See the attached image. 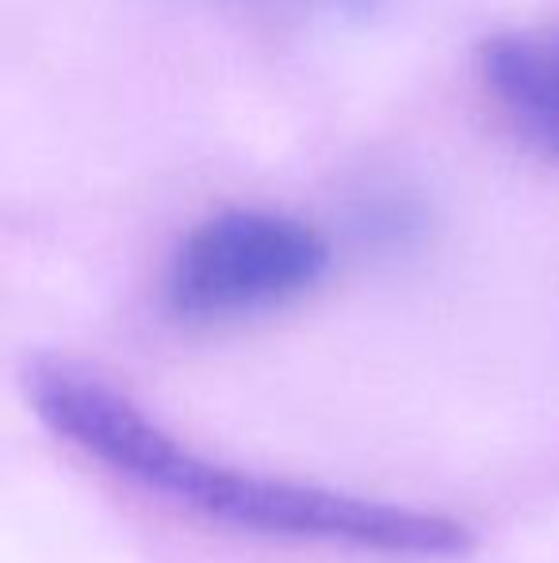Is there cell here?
Here are the masks:
<instances>
[{"mask_svg":"<svg viewBox=\"0 0 559 563\" xmlns=\"http://www.w3.org/2000/svg\"><path fill=\"white\" fill-rule=\"evenodd\" d=\"M23 395L46 430L112 475L238 533L418 560H460L476 549L471 529L448 514L234 472L200 456L157 426L127 391L66 356H35L23 368Z\"/></svg>","mask_w":559,"mask_h":563,"instance_id":"6da1fadb","label":"cell"},{"mask_svg":"<svg viewBox=\"0 0 559 563\" xmlns=\"http://www.w3.org/2000/svg\"><path fill=\"white\" fill-rule=\"evenodd\" d=\"M329 242L288 211L226 208L200 219L165 268V307L185 322H234L303 299L329 273Z\"/></svg>","mask_w":559,"mask_h":563,"instance_id":"7a4b0ae2","label":"cell"},{"mask_svg":"<svg viewBox=\"0 0 559 563\" xmlns=\"http://www.w3.org/2000/svg\"><path fill=\"white\" fill-rule=\"evenodd\" d=\"M479 77L502 119L525 142L559 157V23L487 38Z\"/></svg>","mask_w":559,"mask_h":563,"instance_id":"3957f363","label":"cell"}]
</instances>
